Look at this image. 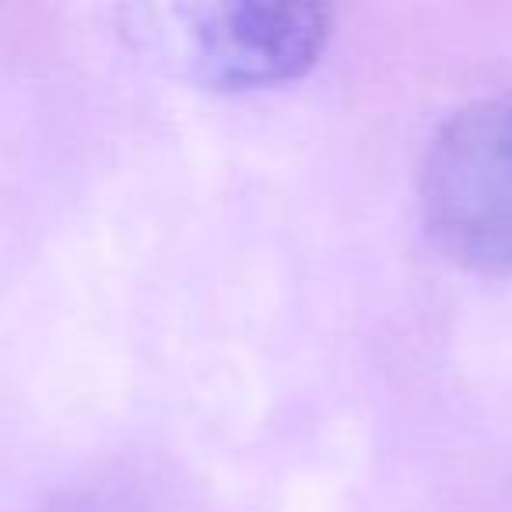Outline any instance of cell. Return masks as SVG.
Here are the masks:
<instances>
[{
	"mask_svg": "<svg viewBox=\"0 0 512 512\" xmlns=\"http://www.w3.org/2000/svg\"><path fill=\"white\" fill-rule=\"evenodd\" d=\"M432 239L453 260L512 271V95L456 113L432 141L421 176Z\"/></svg>",
	"mask_w": 512,
	"mask_h": 512,
	"instance_id": "cell-1",
	"label": "cell"
},
{
	"mask_svg": "<svg viewBox=\"0 0 512 512\" xmlns=\"http://www.w3.org/2000/svg\"><path fill=\"white\" fill-rule=\"evenodd\" d=\"M179 60L207 88H260L306 74L330 36L316 4H207L179 11Z\"/></svg>",
	"mask_w": 512,
	"mask_h": 512,
	"instance_id": "cell-2",
	"label": "cell"
}]
</instances>
